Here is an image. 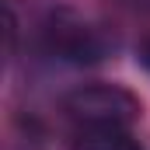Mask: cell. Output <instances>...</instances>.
Here are the masks:
<instances>
[{
  "label": "cell",
  "mask_w": 150,
  "mask_h": 150,
  "mask_svg": "<svg viewBox=\"0 0 150 150\" xmlns=\"http://www.w3.org/2000/svg\"><path fill=\"white\" fill-rule=\"evenodd\" d=\"M59 105L74 126H133L143 115L140 98L129 87L108 84V80L77 84L63 94Z\"/></svg>",
  "instance_id": "2"
},
{
  "label": "cell",
  "mask_w": 150,
  "mask_h": 150,
  "mask_svg": "<svg viewBox=\"0 0 150 150\" xmlns=\"http://www.w3.org/2000/svg\"><path fill=\"white\" fill-rule=\"evenodd\" d=\"M38 49L67 67H98L112 56L115 38L70 4H56L38 21Z\"/></svg>",
  "instance_id": "1"
},
{
  "label": "cell",
  "mask_w": 150,
  "mask_h": 150,
  "mask_svg": "<svg viewBox=\"0 0 150 150\" xmlns=\"http://www.w3.org/2000/svg\"><path fill=\"white\" fill-rule=\"evenodd\" d=\"M70 150H147L133 133L129 126H74Z\"/></svg>",
  "instance_id": "3"
},
{
  "label": "cell",
  "mask_w": 150,
  "mask_h": 150,
  "mask_svg": "<svg viewBox=\"0 0 150 150\" xmlns=\"http://www.w3.org/2000/svg\"><path fill=\"white\" fill-rule=\"evenodd\" d=\"M7 52L11 56L18 52V18H14V11H7Z\"/></svg>",
  "instance_id": "4"
},
{
  "label": "cell",
  "mask_w": 150,
  "mask_h": 150,
  "mask_svg": "<svg viewBox=\"0 0 150 150\" xmlns=\"http://www.w3.org/2000/svg\"><path fill=\"white\" fill-rule=\"evenodd\" d=\"M136 63H140V67L150 74V38H143V42L136 45Z\"/></svg>",
  "instance_id": "7"
},
{
  "label": "cell",
  "mask_w": 150,
  "mask_h": 150,
  "mask_svg": "<svg viewBox=\"0 0 150 150\" xmlns=\"http://www.w3.org/2000/svg\"><path fill=\"white\" fill-rule=\"evenodd\" d=\"M115 7H126V11H133V14H147L150 18V0H112Z\"/></svg>",
  "instance_id": "5"
},
{
  "label": "cell",
  "mask_w": 150,
  "mask_h": 150,
  "mask_svg": "<svg viewBox=\"0 0 150 150\" xmlns=\"http://www.w3.org/2000/svg\"><path fill=\"white\" fill-rule=\"evenodd\" d=\"M7 150H45V147L38 143V136H35V133H28V136H18V143H11Z\"/></svg>",
  "instance_id": "6"
}]
</instances>
